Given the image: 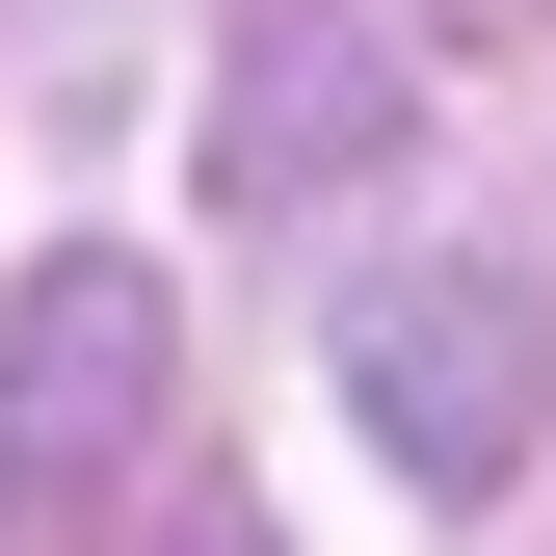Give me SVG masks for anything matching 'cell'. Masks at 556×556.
<instances>
[{
    "label": "cell",
    "instance_id": "4",
    "mask_svg": "<svg viewBox=\"0 0 556 556\" xmlns=\"http://www.w3.org/2000/svg\"><path fill=\"white\" fill-rule=\"evenodd\" d=\"M425 27H451V53H556V0H425Z\"/></svg>",
    "mask_w": 556,
    "mask_h": 556
},
{
    "label": "cell",
    "instance_id": "5",
    "mask_svg": "<svg viewBox=\"0 0 556 556\" xmlns=\"http://www.w3.org/2000/svg\"><path fill=\"white\" fill-rule=\"evenodd\" d=\"M0 530H27V477H0Z\"/></svg>",
    "mask_w": 556,
    "mask_h": 556
},
{
    "label": "cell",
    "instance_id": "1",
    "mask_svg": "<svg viewBox=\"0 0 556 556\" xmlns=\"http://www.w3.org/2000/svg\"><path fill=\"white\" fill-rule=\"evenodd\" d=\"M318 371H344V425L425 477V504H504L530 425H556V318H530V265H477V239L371 265V292L318 318Z\"/></svg>",
    "mask_w": 556,
    "mask_h": 556
},
{
    "label": "cell",
    "instance_id": "3",
    "mask_svg": "<svg viewBox=\"0 0 556 556\" xmlns=\"http://www.w3.org/2000/svg\"><path fill=\"white\" fill-rule=\"evenodd\" d=\"M397 132H425V80L371 53V0H239L213 27V213H344V186H397Z\"/></svg>",
    "mask_w": 556,
    "mask_h": 556
},
{
    "label": "cell",
    "instance_id": "2",
    "mask_svg": "<svg viewBox=\"0 0 556 556\" xmlns=\"http://www.w3.org/2000/svg\"><path fill=\"white\" fill-rule=\"evenodd\" d=\"M186 451V344H160V265L132 239H53L0 292V477L27 504H160Z\"/></svg>",
    "mask_w": 556,
    "mask_h": 556
}]
</instances>
